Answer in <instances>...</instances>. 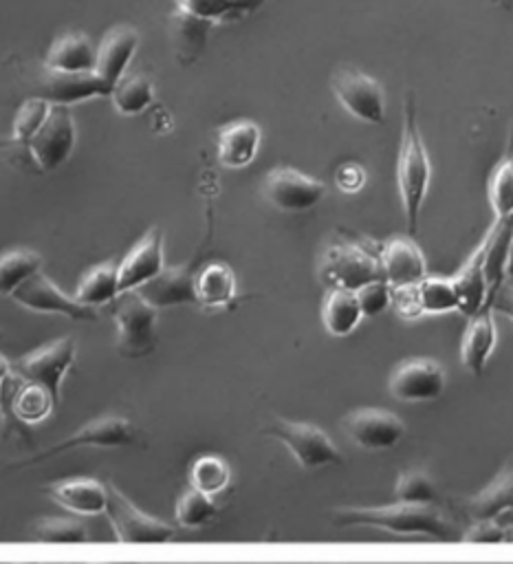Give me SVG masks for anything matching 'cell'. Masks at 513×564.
<instances>
[{
  "label": "cell",
  "mask_w": 513,
  "mask_h": 564,
  "mask_svg": "<svg viewBox=\"0 0 513 564\" xmlns=\"http://www.w3.org/2000/svg\"><path fill=\"white\" fill-rule=\"evenodd\" d=\"M341 427L348 438L368 452H381L396 447L405 436V423L390 410L357 408L341 419Z\"/></svg>",
  "instance_id": "4fadbf2b"
},
{
  "label": "cell",
  "mask_w": 513,
  "mask_h": 564,
  "mask_svg": "<svg viewBox=\"0 0 513 564\" xmlns=\"http://www.w3.org/2000/svg\"><path fill=\"white\" fill-rule=\"evenodd\" d=\"M97 62V48L84 33L68 31L62 33L48 48L44 57L46 70L57 73H92Z\"/></svg>",
  "instance_id": "d4e9b609"
},
{
  "label": "cell",
  "mask_w": 513,
  "mask_h": 564,
  "mask_svg": "<svg viewBox=\"0 0 513 564\" xmlns=\"http://www.w3.org/2000/svg\"><path fill=\"white\" fill-rule=\"evenodd\" d=\"M487 196L495 220L513 218V137L509 152L498 161L489 176Z\"/></svg>",
  "instance_id": "1f68e13d"
},
{
  "label": "cell",
  "mask_w": 513,
  "mask_h": 564,
  "mask_svg": "<svg viewBox=\"0 0 513 564\" xmlns=\"http://www.w3.org/2000/svg\"><path fill=\"white\" fill-rule=\"evenodd\" d=\"M335 522L339 527L376 529L399 538H421L436 542L460 538L438 507H418L403 502L376 507H339L335 509Z\"/></svg>",
  "instance_id": "6da1fadb"
},
{
  "label": "cell",
  "mask_w": 513,
  "mask_h": 564,
  "mask_svg": "<svg viewBox=\"0 0 513 564\" xmlns=\"http://www.w3.org/2000/svg\"><path fill=\"white\" fill-rule=\"evenodd\" d=\"M357 300H359L363 317H374V315H381L383 311L390 308L392 289L385 280H374V282H370V284H365L363 289L357 291Z\"/></svg>",
  "instance_id": "60d3db41"
},
{
  "label": "cell",
  "mask_w": 513,
  "mask_h": 564,
  "mask_svg": "<svg viewBox=\"0 0 513 564\" xmlns=\"http://www.w3.org/2000/svg\"><path fill=\"white\" fill-rule=\"evenodd\" d=\"M11 379H13V364L4 355H0V403Z\"/></svg>",
  "instance_id": "f6af8a7d"
},
{
  "label": "cell",
  "mask_w": 513,
  "mask_h": 564,
  "mask_svg": "<svg viewBox=\"0 0 513 564\" xmlns=\"http://www.w3.org/2000/svg\"><path fill=\"white\" fill-rule=\"evenodd\" d=\"M0 337H2V333H0Z\"/></svg>",
  "instance_id": "f907efd6"
},
{
  "label": "cell",
  "mask_w": 513,
  "mask_h": 564,
  "mask_svg": "<svg viewBox=\"0 0 513 564\" xmlns=\"http://www.w3.org/2000/svg\"><path fill=\"white\" fill-rule=\"evenodd\" d=\"M211 22L192 18L187 13H176V46H178V57L181 59H194L196 53L203 48L205 40H207V31H209Z\"/></svg>",
  "instance_id": "f35d334b"
},
{
  "label": "cell",
  "mask_w": 513,
  "mask_h": 564,
  "mask_svg": "<svg viewBox=\"0 0 513 564\" xmlns=\"http://www.w3.org/2000/svg\"><path fill=\"white\" fill-rule=\"evenodd\" d=\"M139 31L130 24L112 26L97 46L95 73L112 88L128 70L137 48H139Z\"/></svg>",
  "instance_id": "d6986e66"
},
{
  "label": "cell",
  "mask_w": 513,
  "mask_h": 564,
  "mask_svg": "<svg viewBox=\"0 0 513 564\" xmlns=\"http://www.w3.org/2000/svg\"><path fill=\"white\" fill-rule=\"evenodd\" d=\"M471 522L500 520L513 513V460L506 463L493 480L467 502Z\"/></svg>",
  "instance_id": "cb8c5ba5"
},
{
  "label": "cell",
  "mask_w": 513,
  "mask_h": 564,
  "mask_svg": "<svg viewBox=\"0 0 513 564\" xmlns=\"http://www.w3.org/2000/svg\"><path fill=\"white\" fill-rule=\"evenodd\" d=\"M498 344V330L493 319V306L487 302L478 313L469 317V324L465 328L462 341H460V361L471 375H480Z\"/></svg>",
  "instance_id": "ffe728a7"
},
{
  "label": "cell",
  "mask_w": 513,
  "mask_h": 564,
  "mask_svg": "<svg viewBox=\"0 0 513 564\" xmlns=\"http://www.w3.org/2000/svg\"><path fill=\"white\" fill-rule=\"evenodd\" d=\"M227 2H231V4H236V7H240V9H244V11H255L264 0H227Z\"/></svg>",
  "instance_id": "bcb514c9"
},
{
  "label": "cell",
  "mask_w": 513,
  "mask_h": 564,
  "mask_svg": "<svg viewBox=\"0 0 513 564\" xmlns=\"http://www.w3.org/2000/svg\"><path fill=\"white\" fill-rule=\"evenodd\" d=\"M15 381H18V388L11 392V403H9L13 416L26 425H35V423H42L44 419H48L53 408L57 405V401L46 390L33 386V383H24L20 379H15Z\"/></svg>",
  "instance_id": "f546056e"
},
{
  "label": "cell",
  "mask_w": 513,
  "mask_h": 564,
  "mask_svg": "<svg viewBox=\"0 0 513 564\" xmlns=\"http://www.w3.org/2000/svg\"><path fill=\"white\" fill-rule=\"evenodd\" d=\"M493 313H502L513 322V286L502 284L491 297H489Z\"/></svg>",
  "instance_id": "ee69618b"
},
{
  "label": "cell",
  "mask_w": 513,
  "mask_h": 564,
  "mask_svg": "<svg viewBox=\"0 0 513 564\" xmlns=\"http://www.w3.org/2000/svg\"><path fill=\"white\" fill-rule=\"evenodd\" d=\"M429 181H432V163H429L427 145L421 137L414 93H407L403 101V130H401V145H399V159H396V189H399L410 236L418 231V220H421L423 203L429 192Z\"/></svg>",
  "instance_id": "7a4b0ae2"
},
{
  "label": "cell",
  "mask_w": 513,
  "mask_h": 564,
  "mask_svg": "<svg viewBox=\"0 0 513 564\" xmlns=\"http://www.w3.org/2000/svg\"><path fill=\"white\" fill-rule=\"evenodd\" d=\"M75 355H77L75 339L64 335V337H57L48 344H42L35 350L22 355L13 364V375H15V379H20L24 383H33V386L46 390L59 403L62 381L68 375V370L73 368Z\"/></svg>",
  "instance_id": "ba28073f"
},
{
  "label": "cell",
  "mask_w": 513,
  "mask_h": 564,
  "mask_svg": "<svg viewBox=\"0 0 513 564\" xmlns=\"http://www.w3.org/2000/svg\"><path fill=\"white\" fill-rule=\"evenodd\" d=\"M196 304L205 308H225L238 293L233 269L225 262L205 264L194 278Z\"/></svg>",
  "instance_id": "484cf974"
},
{
  "label": "cell",
  "mask_w": 513,
  "mask_h": 564,
  "mask_svg": "<svg viewBox=\"0 0 513 564\" xmlns=\"http://www.w3.org/2000/svg\"><path fill=\"white\" fill-rule=\"evenodd\" d=\"M51 112V104L42 97H29L15 112L13 126H11V141L18 148H29L31 139L40 132L46 117Z\"/></svg>",
  "instance_id": "74e56055"
},
{
  "label": "cell",
  "mask_w": 513,
  "mask_h": 564,
  "mask_svg": "<svg viewBox=\"0 0 513 564\" xmlns=\"http://www.w3.org/2000/svg\"><path fill=\"white\" fill-rule=\"evenodd\" d=\"M29 540L33 542H55V544H81L88 542V527L75 518H42L29 529Z\"/></svg>",
  "instance_id": "8d00e7d4"
},
{
  "label": "cell",
  "mask_w": 513,
  "mask_h": 564,
  "mask_svg": "<svg viewBox=\"0 0 513 564\" xmlns=\"http://www.w3.org/2000/svg\"><path fill=\"white\" fill-rule=\"evenodd\" d=\"M394 502L438 507V489L423 469H403L394 485Z\"/></svg>",
  "instance_id": "d590c367"
},
{
  "label": "cell",
  "mask_w": 513,
  "mask_h": 564,
  "mask_svg": "<svg viewBox=\"0 0 513 564\" xmlns=\"http://www.w3.org/2000/svg\"><path fill=\"white\" fill-rule=\"evenodd\" d=\"M361 317L363 313H361L357 293L328 289L321 302V324L332 337L350 335L359 326Z\"/></svg>",
  "instance_id": "83f0119b"
},
{
  "label": "cell",
  "mask_w": 513,
  "mask_h": 564,
  "mask_svg": "<svg viewBox=\"0 0 513 564\" xmlns=\"http://www.w3.org/2000/svg\"><path fill=\"white\" fill-rule=\"evenodd\" d=\"M75 141L77 128L73 115L68 112V106H51L44 126L31 139L26 150L31 152L33 161L42 172H53L68 161Z\"/></svg>",
  "instance_id": "5bb4252c"
},
{
  "label": "cell",
  "mask_w": 513,
  "mask_h": 564,
  "mask_svg": "<svg viewBox=\"0 0 513 564\" xmlns=\"http://www.w3.org/2000/svg\"><path fill=\"white\" fill-rule=\"evenodd\" d=\"M218 516V505L211 496H205L192 487H187L176 505H174V518L176 524L183 529H203Z\"/></svg>",
  "instance_id": "e575fe53"
},
{
  "label": "cell",
  "mask_w": 513,
  "mask_h": 564,
  "mask_svg": "<svg viewBox=\"0 0 513 564\" xmlns=\"http://www.w3.org/2000/svg\"><path fill=\"white\" fill-rule=\"evenodd\" d=\"M262 194L275 209L297 214L313 209L326 196V185L295 167L280 165L264 176Z\"/></svg>",
  "instance_id": "8fae6325"
},
{
  "label": "cell",
  "mask_w": 513,
  "mask_h": 564,
  "mask_svg": "<svg viewBox=\"0 0 513 564\" xmlns=\"http://www.w3.org/2000/svg\"><path fill=\"white\" fill-rule=\"evenodd\" d=\"M231 482V467L222 456L203 454L189 465V487L216 498Z\"/></svg>",
  "instance_id": "4dcf8cb0"
},
{
  "label": "cell",
  "mask_w": 513,
  "mask_h": 564,
  "mask_svg": "<svg viewBox=\"0 0 513 564\" xmlns=\"http://www.w3.org/2000/svg\"><path fill=\"white\" fill-rule=\"evenodd\" d=\"M506 275L513 278V238H511V245H509V258H506Z\"/></svg>",
  "instance_id": "7dc6e473"
},
{
  "label": "cell",
  "mask_w": 513,
  "mask_h": 564,
  "mask_svg": "<svg viewBox=\"0 0 513 564\" xmlns=\"http://www.w3.org/2000/svg\"><path fill=\"white\" fill-rule=\"evenodd\" d=\"M165 240L161 227H150L119 262V291H134L165 269Z\"/></svg>",
  "instance_id": "9a60e30c"
},
{
  "label": "cell",
  "mask_w": 513,
  "mask_h": 564,
  "mask_svg": "<svg viewBox=\"0 0 513 564\" xmlns=\"http://www.w3.org/2000/svg\"><path fill=\"white\" fill-rule=\"evenodd\" d=\"M447 388L445 368L429 357H410L394 366L388 390L405 403H427L443 397Z\"/></svg>",
  "instance_id": "30bf717a"
},
{
  "label": "cell",
  "mask_w": 513,
  "mask_h": 564,
  "mask_svg": "<svg viewBox=\"0 0 513 564\" xmlns=\"http://www.w3.org/2000/svg\"><path fill=\"white\" fill-rule=\"evenodd\" d=\"M484 253H487V234L480 240V245L471 251V256L465 260V264L458 269L456 275H451V282L458 293V311L471 317L489 302V289L484 278Z\"/></svg>",
  "instance_id": "603a6c76"
},
{
  "label": "cell",
  "mask_w": 513,
  "mask_h": 564,
  "mask_svg": "<svg viewBox=\"0 0 513 564\" xmlns=\"http://www.w3.org/2000/svg\"><path fill=\"white\" fill-rule=\"evenodd\" d=\"M174 4L181 13H187L192 18H198V20H205L211 24L238 20L249 13L227 0H174Z\"/></svg>",
  "instance_id": "ab89813d"
},
{
  "label": "cell",
  "mask_w": 513,
  "mask_h": 564,
  "mask_svg": "<svg viewBox=\"0 0 513 564\" xmlns=\"http://www.w3.org/2000/svg\"><path fill=\"white\" fill-rule=\"evenodd\" d=\"M117 542L128 544H167L178 540V529L161 518L139 509L119 487L110 482V498L103 513Z\"/></svg>",
  "instance_id": "52a82bcc"
},
{
  "label": "cell",
  "mask_w": 513,
  "mask_h": 564,
  "mask_svg": "<svg viewBox=\"0 0 513 564\" xmlns=\"http://www.w3.org/2000/svg\"><path fill=\"white\" fill-rule=\"evenodd\" d=\"M495 2H500V4H504L506 9H513V0H495Z\"/></svg>",
  "instance_id": "c3c4849f"
},
{
  "label": "cell",
  "mask_w": 513,
  "mask_h": 564,
  "mask_svg": "<svg viewBox=\"0 0 513 564\" xmlns=\"http://www.w3.org/2000/svg\"><path fill=\"white\" fill-rule=\"evenodd\" d=\"M11 300L26 311L42 315H62L75 322H95L97 308H90L75 300V295H66L48 275L42 271L29 278L20 289L13 291Z\"/></svg>",
  "instance_id": "7c38bea8"
},
{
  "label": "cell",
  "mask_w": 513,
  "mask_h": 564,
  "mask_svg": "<svg viewBox=\"0 0 513 564\" xmlns=\"http://www.w3.org/2000/svg\"><path fill=\"white\" fill-rule=\"evenodd\" d=\"M319 280L326 289L357 293L374 280H383L379 256H372L361 245L348 240L330 242L319 260Z\"/></svg>",
  "instance_id": "8992f818"
},
{
  "label": "cell",
  "mask_w": 513,
  "mask_h": 564,
  "mask_svg": "<svg viewBox=\"0 0 513 564\" xmlns=\"http://www.w3.org/2000/svg\"><path fill=\"white\" fill-rule=\"evenodd\" d=\"M117 326V350L128 359H139L156 348L159 308H154L139 291H125L112 302Z\"/></svg>",
  "instance_id": "277c9868"
},
{
  "label": "cell",
  "mask_w": 513,
  "mask_h": 564,
  "mask_svg": "<svg viewBox=\"0 0 513 564\" xmlns=\"http://www.w3.org/2000/svg\"><path fill=\"white\" fill-rule=\"evenodd\" d=\"M416 297L423 315H440L458 311V293L451 278L427 275L416 284Z\"/></svg>",
  "instance_id": "836d02e7"
},
{
  "label": "cell",
  "mask_w": 513,
  "mask_h": 564,
  "mask_svg": "<svg viewBox=\"0 0 513 564\" xmlns=\"http://www.w3.org/2000/svg\"><path fill=\"white\" fill-rule=\"evenodd\" d=\"M42 258L33 249H7L0 253V295H13L29 278L40 273Z\"/></svg>",
  "instance_id": "f1b7e54d"
},
{
  "label": "cell",
  "mask_w": 513,
  "mask_h": 564,
  "mask_svg": "<svg viewBox=\"0 0 513 564\" xmlns=\"http://www.w3.org/2000/svg\"><path fill=\"white\" fill-rule=\"evenodd\" d=\"M46 496L75 516H101L106 513L110 498V482L97 478H70L46 487Z\"/></svg>",
  "instance_id": "ac0fdd59"
},
{
  "label": "cell",
  "mask_w": 513,
  "mask_h": 564,
  "mask_svg": "<svg viewBox=\"0 0 513 564\" xmlns=\"http://www.w3.org/2000/svg\"><path fill=\"white\" fill-rule=\"evenodd\" d=\"M101 564H139V562H101Z\"/></svg>",
  "instance_id": "681fc988"
},
{
  "label": "cell",
  "mask_w": 513,
  "mask_h": 564,
  "mask_svg": "<svg viewBox=\"0 0 513 564\" xmlns=\"http://www.w3.org/2000/svg\"><path fill=\"white\" fill-rule=\"evenodd\" d=\"M194 278L196 273L187 267H165L156 278L134 291H139L154 308L196 304Z\"/></svg>",
  "instance_id": "7402d4cb"
},
{
  "label": "cell",
  "mask_w": 513,
  "mask_h": 564,
  "mask_svg": "<svg viewBox=\"0 0 513 564\" xmlns=\"http://www.w3.org/2000/svg\"><path fill=\"white\" fill-rule=\"evenodd\" d=\"M365 181H368V174H365V170H363L359 163H346V165H341V167L337 170V174H335L337 187H339L341 192H346V194H357V192H361L363 185H365Z\"/></svg>",
  "instance_id": "7bdbcfd3"
},
{
  "label": "cell",
  "mask_w": 513,
  "mask_h": 564,
  "mask_svg": "<svg viewBox=\"0 0 513 564\" xmlns=\"http://www.w3.org/2000/svg\"><path fill=\"white\" fill-rule=\"evenodd\" d=\"M390 306L403 319H416V317L423 315L421 306H418V297H416V286L392 289V304Z\"/></svg>",
  "instance_id": "b9f144b4"
},
{
  "label": "cell",
  "mask_w": 513,
  "mask_h": 564,
  "mask_svg": "<svg viewBox=\"0 0 513 564\" xmlns=\"http://www.w3.org/2000/svg\"><path fill=\"white\" fill-rule=\"evenodd\" d=\"M379 264L383 280L390 289L416 286L427 278V262L423 249L414 242L412 236H396L381 247Z\"/></svg>",
  "instance_id": "2e32d148"
},
{
  "label": "cell",
  "mask_w": 513,
  "mask_h": 564,
  "mask_svg": "<svg viewBox=\"0 0 513 564\" xmlns=\"http://www.w3.org/2000/svg\"><path fill=\"white\" fill-rule=\"evenodd\" d=\"M264 436L282 443L302 469H324L341 465V452L332 438L315 423L273 419L264 430Z\"/></svg>",
  "instance_id": "5b68a950"
},
{
  "label": "cell",
  "mask_w": 513,
  "mask_h": 564,
  "mask_svg": "<svg viewBox=\"0 0 513 564\" xmlns=\"http://www.w3.org/2000/svg\"><path fill=\"white\" fill-rule=\"evenodd\" d=\"M330 88L337 101L354 119L379 126L385 119V95L381 84L363 70L341 66L330 77Z\"/></svg>",
  "instance_id": "9c48e42d"
},
{
  "label": "cell",
  "mask_w": 513,
  "mask_h": 564,
  "mask_svg": "<svg viewBox=\"0 0 513 564\" xmlns=\"http://www.w3.org/2000/svg\"><path fill=\"white\" fill-rule=\"evenodd\" d=\"M110 86L92 70V73H42L40 95L51 106H70L92 97H110Z\"/></svg>",
  "instance_id": "e0dca14e"
},
{
  "label": "cell",
  "mask_w": 513,
  "mask_h": 564,
  "mask_svg": "<svg viewBox=\"0 0 513 564\" xmlns=\"http://www.w3.org/2000/svg\"><path fill=\"white\" fill-rule=\"evenodd\" d=\"M119 295H121V291H119V262L117 260H106V262H99L92 269H88L75 289V300L90 308L112 304Z\"/></svg>",
  "instance_id": "4316f807"
},
{
  "label": "cell",
  "mask_w": 513,
  "mask_h": 564,
  "mask_svg": "<svg viewBox=\"0 0 513 564\" xmlns=\"http://www.w3.org/2000/svg\"><path fill=\"white\" fill-rule=\"evenodd\" d=\"M262 141V130L255 121L238 119L218 130V161L222 167L242 170L258 156Z\"/></svg>",
  "instance_id": "44dd1931"
},
{
  "label": "cell",
  "mask_w": 513,
  "mask_h": 564,
  "mask_svg": "<svg viewBox=\"0 0 513 564\" xmlns=\"http://www.w3.org/2000/svg\"><path fill=\"white\" fill-rule=\"evenodd\" d=\"M110 99L117 112L139 115L154 101V86L143 75H123L110 90Z\"/></svg>",
  "instance_id": "d6a6232c"
},
{
  "label": "cell",
  "mask_w": 513,
  "mask_h": 564,
  "mask_svg": "<svg viewBox=\"0 0 513 564\" xmlns=\"http://www.w3.org/2000/svg\"><path fill=\"white\" fill-rule=\"evenodd\" d=\"M143 445V434L141 430L125 416H117V414H106V416H97L88 423H84L75 434L57 441L55 445L46 447L44 452H40L37 456L18 463V467L22 465H35V463H44L51 460L64 452H73V449H121V447H139Z\"/></svg>",
  "instance_id": "3957f363"
}]
</instances>
